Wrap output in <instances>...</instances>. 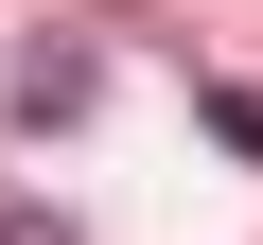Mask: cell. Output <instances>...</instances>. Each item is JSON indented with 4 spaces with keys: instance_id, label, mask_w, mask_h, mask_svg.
Here are the masks:
<instances>
[{
    "instance_id": "6da1fadb",
    "label": "cell",
    "mask_w": 263,
    "mask_h": 245,
    "mask_svg": "<svg viewBox=\"0 0 263 245\" xmlns=\"http://www.w3.org/2000/svg\"><path fill=\"white\" fill-rule=\"evenodd\" d=\"M88 88H105V53H88V35H53V53H18V122H70Z\"/></svg>"
},
{
    "instance_id": "7a4b0ae2",
    "label": "cell",
    "mask_w": 263,
    "mask_h": 245,
    "mask_svg": "<svg viewBox=\"0 0 263 245\" xmlns=\"http://www.w3.org/2000/svg\"><path fill=\"white\" fill-rule=\"evenodd\" d=\"M0 245H70V228H35V210H0Z\"/></svg>"
}]
</instances>
